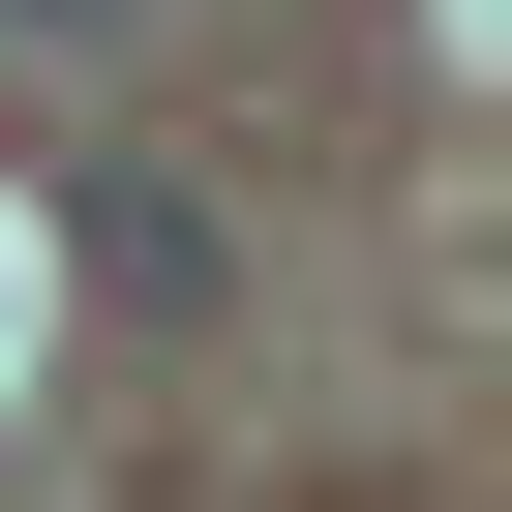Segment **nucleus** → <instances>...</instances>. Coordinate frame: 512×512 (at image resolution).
<instances>
[{
  "mask_svg": "<svg viewBox=\"0 0 512 512\" xmlns=\"http://www.w3.org/2000/svg\"><path fill=\"white\" fill-rule=\"evenodd\" d=\"M91 272H121V302H151V332H181V302H211V211H181V151H91Z\"/></svg>",
  "mask_w": 512,
  "mask_h": 512,
  "instance_id": "1",
  "label": "nucleus"
},
{
  "mask_svg": "<svg viewBox=\"0 0 512 512\" xmlns=\"http://www.w3.org/2000/svg\"><path fill=\"white\" fill-rule=\"evenodd\" d=\"M0 31H151V0H0Z\"/></svg>",
  "mask_w": 512,
  "mask_h": 512,
  "instance_id": "2",
  "label": "nucleus"
}]
</instances>
